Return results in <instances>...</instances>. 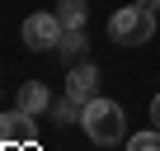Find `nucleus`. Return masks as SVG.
Segmentation results:
<instances>
[{
	"instance_id": "1",
	"label": "nucleus",
	"mask_w": 160,
	"mask_h": 151,
	"mask_svg": "<svg viewBox=\"0 0 160 151\" xmlns=\"http://www.w3.org/2000/svg\"><path fill=\"white\" fill-rule=\"evenodd\" d=\"M80 128H85V137H90L94 146H118V142L127 137V118H122V104H118V99H104V95L85 99Z\"/></svg>"
},
{
	"instance_id": "2",
	"label": "nucleus",
	"mask_w": 160,
	"mask_h": 151,
	"mask_svg": "<svg viewBox=\"0 0 160 151\" xmlns=\"http://www.w3.org/2000/svg\"><path fill=\"white\" fill-rule=\"evenodd\" d=\"M108 38L118 43V47H141V43H151L155 38V10L146 5H122V10H113V19H108Z\"/></svg>"
},
{
	"instance_id": "3",
	"label": "nucleus",
	"mask_w": 160,
	"mask_h": 151,
	"mask_svg": "<svg viewBox=\"0 0 160 151\" xmlns=\"http://www.w3.org/2000/svg\"><path fill=\"white\" fill-rule=\"evenodd\" d=\"M61 19H57V10H38V14H28L24 19V29H19V38H24V47H33V52H52L57 43H61Z\"/></svg>"
},
{
	"instance_id": "4",
	"label": "nucleus",
	"mask_w": 160,
	"mask_h": 151,
	"mask_svg": "<svg viewBox=\"0 0 160 151\" xmlns=\"http://www.w3.org/2000/svg\"><path fill=\"white\" fill-rule=\"evenodd\" d=\"M66 95L80 99V104L94 99V95H99V66H94V61H75V66L66 71Z\"/></svg>"
},
{
	"instance_id": "5",
	"label": "nucleus",
	"mask_w": 160,
	"mask_h": 151,
	"mask_svg": "<svg viewBox=\"0 0 160 151\" xmlns=\"http://www.w3.org/2000/svg\"><path fill=\"white\" fill-rule=\"evenodd\" d=\"M38 137V118L14 109V113H0V146H14V142H33Z\"/></svg>"
},
{
	"instance_id": "6",
	"label": "nucleus",
	"mask_w": 160,
	"mask_h": 151,
	"mask_svg": "<svg viewBox=\"0 0 160 151\" xmlns=\"http://www.w3.org/2000/svg\"><path fill=\"white\" fill-rule=\"evenodd\" d=\"M19 109L33 113V118H42V113L52 109V90H47L42 81H24V85H19Z\"/></svg>"
},
{
	"instance_id": "7",
	"label": "nucleus",
	"mask_w": 160,
	"mask_h": 151,
	"mask_svg": "<svg viewBox=\"0 0 160 151\" xmlns=\"http://www.w3.org/2000/svg\"><path fill=\"white\" fill-rule=\"evenodd\" d=\"M57 19H61V29H85L90 5L85 0H57Z\"/></svg>"
},
{
	"instance_id": "8",
	"label": "nucleus",
	"mask_w": 160,
	"mask_h": 151,
	"mask_svg": "<svg viewBox=\"0 0 160 151\" xmlns=\"http://www.w3.org/2000/svg\"><path fill=\"white\" fill-rule=\"evenodd\" d=\"M85 47H90L85 29H66V33H61V43H57V52H61V57H71V61H85Z\"/></svg>"
},
{
	"instance_id": "9",
	"label": "nucleus",
	"mask_w": 160,
	"mask_h": 151,
	"mask_svg": "<svg viewBox=\"0 0 160 151\" xmlns=\"http://www.w3.org/2000/svg\"><path fill=\"white\" fill-rule=\"evenodd\" d=\"M57 123H80V113H85V104L80 99H71V95H61V99H52V109H47Z\"/></svg>"
},
{
	"instance_id": "10",
	"label": "nucleus",
	"mask_w": 160,
	"mask_h": 151,
	"mask_svg": "<svg viewBox=\"0 0 160 151\" xmlns=\"http://www.w3.org/2000/svg\"><path fill=\"white\" fill-rule=\"evenodd\" d=\"M127 151H160V128H151V132H137V137H127Z\"/></svg>"
},
{
	"instance_id": "11",
	"label": "nucleus",
	"mask_w": 160,
	"mask_h": 151,
	"mask_svg": "<svg viewBox=\"0 0 160 151\" xmlns=\"http://www.w3.org/2000/svg\"><path fill=\"white\" fill-rule=\"evenodd\" d=\"M151 123H155V128H160V95H155V99H151Z\"/></svg>"
},
{
	"instance_id": "12",
	"label": "nucleus",
	"mask_w": 160,
	"mask_h": 151,
	"mask_svg": "<svg viewBox=\"0 0 160 151\" xmlns=\"http://www.w3.org/2000/svg\"><path fill=\"white\" fill-rule=\"evenodd\" d=\"M146 5H151V10H160V0H146Z\"/></svg>"
}]
</instances>
